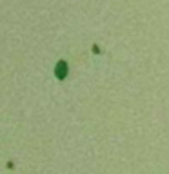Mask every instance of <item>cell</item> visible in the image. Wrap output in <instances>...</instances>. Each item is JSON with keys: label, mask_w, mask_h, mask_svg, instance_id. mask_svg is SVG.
Segmentation results:
<instances>
[{"label": "cell", "mask_w": 169, "mask_h": 174, "mask_svg": "<svg viewBox=\"0 0 169 174\" xmlns=\"http://www.w3.org/2000/svg\"><path fill=\"white\" fill-rule=\"evenodd\" d=\"M55 76H56L58 80H64V78L67 76V62H65V60H58V62H56Z\"/></svg>", "instance_id": "obj_1"}]
</instances>
